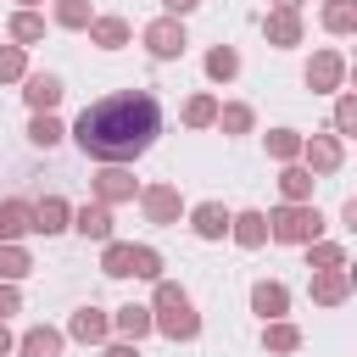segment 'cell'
I'll use <instances>...</instances> for the list:
<instances>
[{
  "label": "cell",
  "mask_w": 357,
  "mask_h": 357,
  "mask_svg": "<svg viewBox=\"0 0 357 357\" xmlns=\"http://www.w3.org/2000/svg\"><path fill=\"white\" fill-rule=\"evenodd\" d=\"M162 134V100L151 89H117V95H100L95 106L78 112L73 123V145L89 156V162H117L128 167L134 156H145Z\"/></svg>",
  "instance_id": "cell-1"
},
{
  "label": "cell",
  "mask_w": 357,
  "mask_h": 357,
  "mask_svg": "<svg viewBox=\"0 0 357 357\" xmlns=\"http://www.w3.org/2000/svg\"><path fill=\"white\" fill-rule=\"evenodd\" d=\"M151 329L167 335V340H195V335H201V312L190 307V290H184V284L156 279V296H151Z\"/></svg>",
  "instance_id": "cell-2"
},
{
  "label": "cell",
  "mask_w": 357,
  "mask_h": 357,
  "mask_svg": "<svg viewBox=\"0 0 357 357\" xmlns=\"http://www.w3.org/2000/svg\"><path fill=\"white\" fill-rule=\"evenodd\" d=\"M318 234H324L318 201H284V206L268 212V240H279V245H307V240H318Z\"/></svg>",
  "instance_id": "cell-3"
},
{
  "label": "cell",
  "mask_w": 357,
  "mask_h": 357,
  "mask_svg": "<svg viewBox=\"0 0 357 357\" xmlns=\"http://www.w3.org/2000/svg\"><path fill=\"white\" fill-rule=\"evenodd\" d=\"M139 45H145L156 61H178V56H184V45H190L184 17H156V22H145V28H139Z\"/></svg>",
  "instance_id": "cell-4"
},
{
  "label": "cell",
  "mask_w": 357,
  "mask_h": 357,
  "mask_svg": "<svg viewBox=\"0 0 357 357\" xmlns=\"http://www.w3.org/2000/svg\"><path fill=\"white\" fill-rule=\"evenodd\" d=\"M312 178H329V173H340V162H346V139L329 128V134H312V139H301V156H296Z\"/></svg>",
  "instance_id": "cell-5"
},
{
  "label": "cell",
  "mask_w": 357,
  "mask_h": 357,
  "mask_svg": "<svg viewBox=\"0 0 357 357\" xmlns=\"http://www.w3.org/2000/svg\"><path fill=\"white\" fill-rule=\"evenodd\" d=\"M134 201H139L145 223H156V229H173V223L184 218V195H178V184H145Z\"/></svg>",
  "instance_id": "cell-6"
},
{
  "label": "cell",
  "mask_w": 357,
  "mask_h": 357,
  "mask_svg": "<svg viewBox=\"0 0 357 357\" xmlns=\"http://www.w3.org/2000/svg\"><path fill=\"white\" fill-rule=\"evenodd\" d=\"M95 201H106V206H123V201H134L139 195V178L128 173V167H117V162H100V173H95Z\"/></svg>",
  "instance_id": "cell-7"
},
{
  "label": "cell",
  "mask_w": 357,
  "mask_h": 357,
  "mask_svg": "<svg viewBox=\"0 0 357 357\" xmlns=\"http://www.w3.org/2000/svg\"><path fill=\"white\" fill-rule=\"evenodd\" d=\"M301 78H307V89H312V95H335V89L346 84V56H340V50H318V56L307 61V73H301Z\"/></svg>",
  "instance_id": "cell-8"
},
{
  "label": "cell",
  "mask_w": 357,
  "mask_h": 357,
  "mask_svg": "<svg viewBox=\"0 0 357 357\" xmlns=\"http://www.w3.org/2000/svg\"><path fill=\"white\" fill-rule=\"evenodd\" d=\"M61 335H67V340H84V346H106V340H112V312H100V307H78V312L67 318Z\"/></svg>",
  "instance_id": "cell-9"
},
{
  "label": "cell",
  "mask_w": 357,
  "mask_h": 357,
  "mask_svg": "<svg viewBox=\"0 0 357 357\" xmlns=\"http://www.w3.org/2000/svg\"><path fill=\"white\" fill-rule=\"evenodd\" d=\"M61 95H67V84H61L56 73H22V100H28V112H56Z\"/></svg>",
  "instance_id": "cell-10"
},
{
  "label": "cell",
  "mask_w": 357,
  "mask_h": 357,
  "mask_svg": "<svg viewBox=\"0 0 357 357\" xmlns=\"http://www.w3.org/2000/svg\"><path fill=\"white\" fill-rule=\"evenodd\" d=\"M229 240H234L240 251H262V245H268V212H257V206L229 212Z\"/></svg>",
  "instance_id": "cell-11"
},
{
  "label": "cell",
  "mask_w": 357,
  "mask_h": 357,
  "mask_svg": "<svg viewBox=\"0 0 357 357\" xmlns=\"http://www.w3.org/2000/svg\"><path fill=\"white\" fill-rule=\"evenodd\" d=\"M312 301L318 307H346L351 301V268H312Z\"/></svg>",
  "instance_id": "cell-12"
},
{
  "label": "cell",
  "mask_w": 357,
  "mask_h": 357,
  "mask_svg": "<svg viewBox=\"0 0 357 357\" xmlns=\"http://www.w3.org/2000/svg\"><path fill=\"white\" fill-rule=\"evenodd\" d=\"M184 218H190L195 240H223L229 234V206L223 201H195V206H184Z\"/></svg>",
  "instance_id": "cell-13"
},
{
  "label": "cell",
  "mask_w": 357,
  "mask_h": 357,
  "mask_svg": "<svg viewBox=\"0 0 357 357\" xmlns=\"http://www.w3.org/2000/svg\"><path fill=\"white\" fill-rule=\"evenodd\" d=\"M67 229H78L84 240L106 245V240H112V206H106V201H84V206H73V223H67Z\"/></svg>",
  "instance_id": "cell-14"
},
{
  "label": "cell",
  "mask_w": 357,
  "mask_h": 357,
  "mask_svg": "<svg viewBox=\"0 0 357 357\" xmlns=\"http://www.w3.org/2000/svg\"><path fill=\"white\" fill-rule=\"evenodd\" d=\"M301 33H307V28H301V11H268V17H262V39H268L273 50H296Z\"/></svg>",
  "instance_id": "cell-15"
},
{
  "label": "cell",
  "mask_w": 357,
  "mask_h": 357,
  "mask_svg": "<svg viewBox=\"0 0 357 357\" xmlns=\"http://www.w3.org/2000/svg\"><path fill=\"white\" fill-rule=\"evenodd\" d=\"M84 33H89V45H100V50H123V45L134 39V28H128V17H112V11H106V17L95 11Z\"/></svg>",
  "instance_id": "cell-16"
},
{
  "label": "cell",
  "mask_w": 357,
  "mask_h": 357,
  "mask_svg": "<svg viewBox=\"0 0 357 357\" xmlns=\"http://www.w3.org/2000/svg\"><path fill=\"white\" fill-rule=\"evenodd\" d=\"M73 223V201L67 195H39L33 201V234H61Z\"/></svg>",
  "instance_id": "cell-17"
},
{
  "label": "cell",
  "mask_w": 357,
  "mask_h": 357,
  "mask_svg": "<svg viewBox=\"0 0 357 357\" xmlns=\"http://www.w3.org/2000/svg\"><path fill=\"white\" fill-rule=\"evenodd\" d=\"M251 312H257L262 324H268V318H284V312H290V290H284L279 279H257V284H251Z\"/></svg>",
  "instance_id": "cell-18"
},
{
  "label": "cell",
  "mask_w": 357,
  "mask_h": 357,
  "mask_svg": "<svg viewBox=\"0 0 357 357\" xmlns=\"http://www.w3.org/2000/svg\"><path fill=\"white\" fill-rule=\"evenodd\" d=\"M61 346H67V335H61L56 324H33V329L17 340V357H61Z\"/></svg>",
  "instance_id": "cell-19"
},
{
  "label": "cell",
  "mask_w": 357,
  "mask_h": 357,
  "mask_svg": "<svg viewBox=\"0 0 357 357\" xmlns=\"http://www.w3.org/2000/svg\"><path fill=\"white\" fill-rule=\"evenodd\" d=\"M212 128H218V134H229V139H234V134H251V128H257V112H251L245 100H218Z\"/></svg>",
  "instance_id": "cell-20"
},
{
  "label": "cell",
  "mask_w": 357,
  "mask_h": 357,
  "mask_svg": "<svg viewBox=\"0 0 357 357\" xmlns=\"http://www.w3.org/2000/svg\"><path fill=\"white\" fill-rule=\"evenodd\" d=\"M262 351H273V357L301 351V329H296L290 318H268V324H262Z\"/></svg>",
  "instance_id": "cell-21"
},
{
  "label": "cell",
  "mask_w": 357,
  "mask_h": 357,
  "mask_svg": "<svg viewBox=\"0 0 357 357\" xmlns=\"http://www.w3.org/2000/svg\"><path fill=\"white\" fill-rule=\"evenodd\" d=\"M33 234V201H0V245Z\"/></svg>",
  "instance_id": "cell-22"
},
{
  "label": "cell",
  "mask_w": 357,
  "mask_h": 357,
  "mask_svg": "<svg viewBox=\"0 0 357 357\" xmlns=\"http://www.w3.org/2000/svg\"><path fill=\"white\" fill-rule=\"evenodd\" d=\"M6 39H11V45H22V50H28V45H39V39H45V17H39V11H28V6H17V11H11V22H6Z\"/></svg>",
  "instance_id": "cell-23"
},
{
  "label": "cell",
  "mask_w": 357,
  "mask_h": 357,
  "mask_svg": "<svg viewBox=\"0 0 357 357\" xmlns=\"http://www.w3.org/2000/svg\"><path fill=\"white\" fill-rule=\"evenodd\" d=\"M61 139H67V128H61L56 112H33V117H28V145H33V151H56Z\"/></svg>",
  "instance_id": "cell-24"
},
{
  "label": "cell",
  "mask_w": 357,
  "mask_h": 357,
  "mask_svg": "<svg viewBox=\"0 0 357 357\" xmlns=\"http://www.w3.org/2000/svg\"><path fill=\"white\" fill-rule=\"evenodd\" d=\"M112 335H123V340H145V335H151V307H139V301L117 307V312H112Z\"/></svg>",
  "instance_id": "cell-25"
},
{
  "label": "cell",
  "mask_w": 357,
  "mask_h": 357,
  "mask_svg": "<svg viewBox=\"0 0 357 357\" xmlns=\"http://www.w3.org/2000/svg\"><path fill=\"white\" fill-rule=\"evenodd\" d=\"M201 67H206L212 84H234V78H240V50H234V45H212Z\"/></svg>",
  "instance_id": "cell-26"
},
{
  "label": "cell",
  "mask_w": 357,
  "mask_h": 357,
  "mask_svg": "<svg viewBox=\"0 0 357 357\" xmlns=\"http://www.w3.org/2000/svg\"><path fill=\"white\" fill-rule=\"evenodd\" d=\"M100 273L106 279H134V245L128 240H106L100 245Z\"/></svg>",
  "instance_id": "cell-27"
},
{
  "label": "cell",
  "mask_w": 357,
  "mask_h": 357,
  "mask_svg": "<svg viewBox=\"0 0 357 357\" xmlns=\"http://www.w3.org/2000/svg\"><path fill=\"white\" fill-rule=\"evenodd\" d=\"M28 273H33V251H28L22 240H6V245H0V279L22 284Z\"/></svg>",
  "instance_id": "cell-28"
},
{
  "label": "cell",
  "mask_w": 357,
  "mask_h": 357,
  "mask_svg": "<svg viewBox=\"0 0 357 357\" xmlns=\"http://www.w3.org/2000/svg\"><path fill=\"white\" fill-rule=\"evenodd\" d=\"M312 184H318V178H312L301 162H284V167H279V195H284V201H312Z\"/></svg>",
  "instance_id": "cell-29"
},
{
  "label": "cell",
  "mask_w": 357,
  "mask_h": 357,
  "mask_svg": "<svg viewBox=\"0 0 357 357\" xmlns=\"http://www.w3.org/2000/svg\"><path fill=\"white\" fill-rule=\"evenodd\" d=\"M301 139H307V134H296V128H268V134H262V145H268V156H273L279 167L301 156Z\"/></svg>",
  "instance_id": "cell-30"
},
{
  "label": "cell",
  "mask_w": 357,
  "mask_h": 357,
  "mask_svg": "<svg viewBox=\"0 0 357 357\" xmlns=\"http://www.w3.org/2000/svg\"><path fill=\"white\" fill-rule=\"evenodd\" d=\"M329 33H357V0H324V17H318Z\"/></svg>",
  "instance_id": "cell-31"
},
{
  "label": "cell",
  "mask_w": 357,
  "mask_h": 357,
  "mask_svg": "<svg viewBox=\"0 0 357 357\" xmlns=\"http://www.w3.org/2000/svg\"><path fill=\"white\" fill-rule=\"evenodd\" d=\"M301 251H307V268H346V245H340V240H324V234H318V240H307Z\"/></svg>",
  "instance_id": "cell-32"
},
{
  "label": "cell",
  "mask_w": 357,
  "mask_h": 357,
  "mask_svg": "<svg viewBox=\"0 0 357 357\" xmlns=\"http://www.w3.org/2000/svg\"><path fill=\"white\" fill-rule=\"evenodd\" d=\"M50 17H56V28L84 33V28H89V17H95V6H89V0H56V11H50Z\"/></svg>",
  "instance_id": "cell-33"
},
{
  "label": "cell",
  "mask_w": 357,
  "mask_h": 357,
  "mask_svg": "<svg viewBox=\"0 0 357 357\" xmlns=\"http://www.w3.org/2000/svg\"><path fill=\"white\" fill-rule=\"evenodd\" d=\"M212 117H218V95H190L184 100V128H212Z\"/></svg>",
  "instance_id": "cell-34"
},
{
  "label": "cell",
  "mask_w": 357,
  "mask_h": 357,
  "mask_svg": "<svg viewBox=\"0 0 357 357\" xmlns=\"http://www.w3.org/2000/svg\"><path fill=\"white\" fill-rule=\"evenodd\" d=\"M335 134H340V139L357 134V95H351V89H335Z\"/></svg>",
  "instance_id": "cell-35"
},
{
  "label": "cell",
  "mask_w": 357,
  "mask_h": 357,
  "mask_svg": "<svg viewBox=\"0 0 357 357\" xmlns=\"http://www.w3.org/2000/svg\"><path fill=\"white\" fill-rule=\"evenodd\" d=\"M28 73V50L22 45H0V84H22Z\"/></svg>",
  "instance_id": "cell-36"
},
{
  "label": "cell",
  "mask_w": 357,
  "mask_h": 357,
  "mask_svg": "<svg viewBox=\"0 0 357 357\" xmlns=\"http://www.w3.org/2000/svg\"><path fill=\"white\" fill-rule=\"evenodd\" d=\"M134 279H162V251L156 245H134Z\"/></svg>",
  "instance_id": "cell-37"
},
{
  "label": "cell",
  "mask_w": 357,
  "mask_h": 357,
  "mask_svg": "<svg viewBox=\"0 0 357 357\" xmlns=\"http://www.w3.org/2000/svg\"><path fill=\"white\" fill-rule=\"evenodd\" d=\"M11 312H22V296H17L11 279H0V318H11Z\"/></svg>",
  "instance_id": "cell-38"
},
{
  "label": "cell",
  "mask_w": 357,
  "mask_h": 357,
  "mask_svg": "<svg viewBox=\"0 0 357 357\" xmlns=\"http://www.w3.org/2000/svg\"><path fill=\"white\" fill-rule=\"evenodd\" d=\"M100 357H139V340H112Z\"/></svg>",
  "instance_id": "cell-39"
},
{
  "label": "cell",
  "mask_w": 357,
  "mask_h": 357,
  "mask_svg": "<svg viewBox=\"0 0 357 357\" xmlns=\"http://www.w3.org/2000/svg\"><path fill=\"white\" fill-rule=\"evenodd\" d=\"M195 6H201V0H162V11H167V17H190Z\"/></svg>",
  "instance_id": "cell-40"
},
{
  "label": "cell",
  "mask_w": 357,
  "mask_h": 357,
  "mask_svg": "<svg viewBox=\"0 0 357 357\" xmlns=\"http://www.w3.org/2000/svg\"><path fill=\"white\" fill-rule=\"evenodd\" d=\"M11 351H17V335H11V329H6V318H0V357H11Z\"/></svg>",
  "instance_id": "cell-41"
},
{
  "label": "cell",
  "mask_w": 357,
  "mask_h": 357,
  "mask_svg": "<svg viewBox=\"0 0 357 357\" xmlns=\"http://www.w3.org/2000/svg\"><path fill=\"white\" fill-rule=\"evenodd\" d=\"M307 0H273V11H301Z\"/></svg>",
  "instance_id": "cell-42"
},
{
  "label": "cell",
  "mask_w": 357,
  "mask_h": 357,
  "mask_svg": "<svg viewBox=\"0 0 357 357\" xmlns=\"http://www.w3.org/2000/svg\"><path fill=\"white\" fill-rule=\"evenodd\" d=\"M17 6H28V11H33V6H45V0H17Z\"/></svg>",
  "instance_id": "cell-43"
}]
</instances>
